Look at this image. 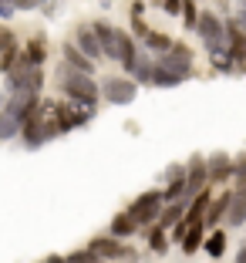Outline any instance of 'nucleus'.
<instances>
[{"mask_svg": "<svg viewBox=\"0 0 246 263\" xmlns=\"http://www.w3.org/2000/svg\"><path fill=\"white\" fill-rule=\"evenodd\" d=\"M58 88L64 91V101H74L81 108H98V101H101L98 81H94L91 74H81L78 68H71V64H64V61H61V68H58Z\"/></svg>", "mask_w": 246, "mask_h": 263, "instance_id": "f257e3e1", "label": "nucleus"}, {"mask_svg": "<svg viewBox=\"0 0 246 263\" xmlns=\"http://www.w3.org/2000/svg\"><path fill=\"white\" fill-rule=\"evenodd\" d=\"M88 250H91L101 263H139V250L131 247L128 240H115V236H108V233L88 240Z\"/></svg>", "mask_w": 246, "mask_h": 263, "instance_id": "f03ea898", "label": "nucleus"}, {"mask_svg": "<svg viewBox=\"0 0 246 263\" xmlns=\"http://www.w3.org/2000/svg\"><path fill=\"white\" fill-rule=\"evenodd\" d=\"M162 209H165V199H162V189H145V193H139L135 199H131L128 206V216L139 223V230H148V226L159 223Z\"/></svg>", "mask_w": 246, "mask_h": 263, "instance_id": "7ed1b4c3", "label": "nucleus"}, {"mask_svg": "<svg viewBox=\"0 0 246 263\" xmlns=\"http://www.w3.org/2000/svg\"><path fill=\"white\" fill-rule=\"evenodd\" d=\"M196 34H199L202 47L209 51V58H213V54H226V21H223V17H216L213 10H202Z\"/></svg>", "mask_w": 246, "mask_h": 263, "instance_id": "20e7f679", "label": "nucleus"}, {"mask_svg": "<svg viewBox=\"0 0 246 263\" xmlns=\"http://www.w3.org/2000/svg\"><path fill=\"white\" fill-rule=\"evenodd\" d=\"M101 98H105V105H118L122 108V105H131L139 98V85L125 74H111L101 81Z\"/></svg>", "mask_w": 246, "mask_h": 263, "instance_id": "39448f33", "label": "nucleus"}, {"mask_svg": "<svg viewBox=\"0 0 246 263\" xmlns=\"http://www.w3.org/2000/svg\"><path fill=\"white\" fill-rule=\"evenodd\" d=\"M155 64H162V68H169L172 74H179V78H193V51L182 44V41H176V44L165 51V54H159L155 58Z\"/></svg>", "mask_w": 246, "mask_h": 263, "instance_id": "423d86ee", "label": "nucleus"}, {"mask_svg": "<svg viewBox=\"0 0 246 263\" xmlns=\"http://www.w3.org/2000/svg\"><path fill=\"white\" fill-rule=\"evenodd\" d=\"M209 189V172H206V159L202 155H193L185 162V202H193L199 193Z\"/></svg>", "mask_w": 246, "mask_h": 263, "instance_id": "0eeeda50", "label": "nucleus"}, {"mask_svg": "<svg viewBox=\"0 0 246 263\" xmlns=\"http://www.w3.org/2000/svg\"><path fill=\"white\" fill-rule=\"evenodd\" d=\"M41 95H31V91H17V95H10L7 98V115H14L17 122H27V118H34L37 115V108H41Z\"/></svg>", "mask_w": 246, "mask_h": 263, "instance_id": "6e6552de", "label": "nucleus"}, {"mask_svg": "<svg viewBox=\"0 0 246 263\" xmlns=\"http://www.w3.org/2000/svg\"><path fill=\"white\" fill-rule=\"evenodd\" d=\"M206 172H209V186H226V182H233V155L213 152L206 159Z\"/></svg>", "mask_w": 246, "mask_h": 263, "instance_id": "1a4fd4ad", "label": "nucleus"}, {"mask_svg": "<svg viewBox=\"0 0 246 263\" xmlns=\"http://www.w3.org/2000/svg\"><path fill=\"white\" fill-rule=\"evenodd\" d=\"M78 44V51L85 58H91L94 64L105 58V51H101V41H98V34H94V27L91 24H81V27H74V37H71Z\"/></svg>", "mask_w": 246, "mask_h": 263, "instance_id": "9d476101", "label": "nucleus"}, {"mask_svg": "<svg viewBox=\"0 0 246 263\" xmlns=\"http://www.w3.org/2000/svg\"><path fill=\"white\" fill-rule=\"evenodd\" d=\"M230 202H233V189H223V193L216 196L206 209V230H219V223H226V213H230Z\"/></svg>", "mask_w": 246, "mask_h": 263, "instance_id": "9b49d317", "label": "nucleus"}, {"mask_svg": "<svg viewBox=\"0 0 246 263\" xmlns=\"http://www.w3.org/2000/svg\"><path fill=\"white\" fill-rule=\"evenodd\" d=\"M91 27H94V34H98V41H101L105 58H108V61H118V37H115L118 27H111V24H105V21H94Z\"/></svg>", "mask_w": 246, "mask_h": 263, "instance_id": "f8f14e48", "label": "nucleus"}, {"mask_svg": "<svg viewBox=\"0 0 246 263\" xmlns=\"http://www.w3.org/2000/svg\"><path fill=\"white\" fill-rule=\"evenodd\" d=\"M21 54H24V61H27V64L44 68V61H47V37H44V34H34V37L21 47Z\"/></svg>", "mask_w": 246, "mask_h": 263, "instance_id": "ddd939ff", "label": "nucleus"}, {"mask_svg": "<svg viewBox=\"0 0 246 263\" xmlns=\"http://www.w3.org/2000/svg\"><path fill=\"white\" fill-rule=\"evenodd\" d=\"M61 58H64V64L78 68L81 74H94V61H91V58H85L81 51H78L74 41H64V44H61Z\"/></svg>", "mask_w": 246, "mask_h": 263, "instance_id": "4468645a", "label": "nucleus"}, {"mask_svg": "<svg viewBox=\"0 0 246 263\" xmlns=\"http://www.w3.org/2000/svg\"><path fill=\"white\" fill-rule=\"evenodd\" d=\"M135 233H139V223L128 216V209L115 213L111 223H108V236H115V240H128V236H135Z\"/></svg>", "mask_w": 246, "mask_h": 263, "instance_id": "2eb2a0df", "label": "nucleus"}, {"mask_svg": "<svg viewBox=\"0 0 246 263\" xmlns=\"http://www.w3.org/2000/svg\"><path fill=\"white\" fill-rule=\"evenodd\" d=\"M185 226H189V223H185ZM206 223H193V226H189V230H185V240L182 243H179V247H182V253L185 256H193V253H199V250H202V243H206Z\"/></svg>", "mask_w": 246, "mask_h": 263, "instance_id": "dca6fc26", "label": "nucleus"}, {"mask_svg": "<svg viewBox=\"0 0 246 263\" xmlns=\"http://www.w3.org/2000/svg\"><path fill=\"white\" fill-rule=\"evenodd\" d=\"M226 226H233V230L246 226V193H243V189H233V202H230V213H226Z\"/></svg>", "mask_w": 246, "mask_h": 263, "instance_id": "f3484780", "label": "nucleus"}, {"mask_svg": "<svg viewBox=\"0 0 246 263\" xmlns=\"http://www.w3.org/2000/svg\"><path fill=\"white\" fill-rule=\"evenodd\" d=\"M152 74H155V58L142 47L139 61H135V68H131V81H135V85H152Z\"/></svg>", "mask_w": 246, "mask_h": 263, "instance_id": "a211bd4d", "label": "nucleus"}, {"mask_svg": "<svg viewBox=\"0 0 246 263\" xmlns=\"http://www.w3.org/2000/svg\"><path fill=\"white\" fill-rule=\"evenodd\" d=\"M185 209H189V202L179 199V202H165V209H162V216H159V226L162 230H172V226H179L185 219Z\"/></svg>", "mask_w": 246, "mask_h": 263, "instance_id": "6ab92c4d", "label": "nucleus"}, {"mask_svg": "<svg viewBox=\"0 0 246 263\" xmlns=\"http://www.w3.org/2000/svg\"><path fill=\"white\" fill-rule=\"evenodd\" d=\"M209 202H213V193H209V189L196 196V199L189 202V209H185V223H189V226H193V223H202V219H206Z\"/></svg>", "mask_w": 246, "mask_h": 263, "instance_id": "aec40b11", "label": "nucleus"}, {"mask_svg": "<svg viewBox=\"0 0 246 263\" xmlns=\"http://www.w3.org/2000/svg\"><path fill=\"white\" fill-rule=\"evenodd\" d=\"M172 44H176V41H172L169 34H162V31H148V34H145V41H142V47H145V51H148L152 58L165 54V51H169Z\"/></svg>", "mask_w": 246, "mask_h": 263, "instance_id": "412c9836", "label": "nucleus"}, {"mask_svg": "<svg viewBox=\"0 0 246 263\" xmlns=\"http://www.w3.org/2000/svg\"><path fill=\"white\" fill-rule=\"evenodd\" d=\"M145 240H148V250H152V253H165V250H169V230H162V226L159 223H155V226H148V230H145Z\"/></svg>", "mask_w": 246, "mask_h": 263, "instance_id": "4be33fe9", "label": "nucleus"}, {"mask_svg": "<svg viewBox=\"0 0 246 263\" xmlns=\"http://www.w3.org/2000/svg\"><path fill=\"white\" fill-rule=\"evenodd\" d=\"M202 250H206L213 260H219V256L226 253V233H223V230H213V233L206 236V243H202Z\"/></svg>", "mask_w": 246, "mask_h": 263, "instance_id": "5701e85b", "label": "nucleus"}, {"mask_svg": "<svg viewBox=\"0 0 246 263\" xmlns=\"http://www.w3.org/2000/svg\"><path fill=\"white\" fill-rule=\"evenodd\" d=\"M21 128L24 125L17 122L14 115H7V111H0V142H10V139H21Z\"/></svg>", "mask_w": 246, "mask_h": 263, "instance_id": "b1692460", "label": "nucleus"}, {"mask_svg": "<svg viewBox=\"0 0 246 263\" xmlns=\"http://www.w3.org/2000/svg\"><path fill=\"white\" fill-rule=\"evenodd\" d=\"M185 78H179V74H172L169 68H162V64H155V74H152V85L155 88H179Z\"/></svg>", "mask_w": 246, "mask_h": 263, "instance_id": "393cba45", "label": "nucleus"}, {"mask_svg": "<svg viewBox=\"0 0 246 263\" xmlns=\"http://www.w3.org/2000/svg\"><path fill=\"white\" fill-rule=\"evenodd\" d=\"M199 14H202V10L196 7V0H182V14H179V17H182L185 31H196V27H199Z\"/></svg>", "mask_w": 246, "mask_h": 263, "instance_id": "a878e982", "label": "nucleus"}, {"mask_svg": "<svg viewBox=\"0 0 246 263\" xmlns=\"http://www.w3.org/2000/svg\"><path fill=\"white\" fill-rule=\"evenodd\" d=\"M162 199H165V202H179V199H185V179H176V182H169V186L162 189Z\"/></svg>", "mask_w": 246, "mask_h": 263, "instance_id": "bb28decb", "label": "nucleus"}, {"mask_svg": "<svg viewBox=\"0 0 246 263\" xmlns=\"http://www.w3.org/2000/svg\"><path fill=\"white\" fill-rule=\"evenodd\" d=\"M21 58V47H7V51H0V74H10V68L17 64Z\"/></svg>", "mask_w": 246, "mask_h": 263, "instance_id": "cd10ccee", "label": "nucleus"}, {"mask_svg": "<svg viewBox=\"0 0 246 263\" xmlns=\"http://www.w3.org/2000/svg\"><path fill=\"white\" fill-rule=\"evenodd\" d=\"M64 256H68V263H101V260H98V256H94L88 247H81V250H71V253H64Z\"/></svg>", "mask_w": 246, "mask_h": 263, "instance_id": "c85d7f7f", "label": "nucleus"}, {"mask_svg": "<svg viewBox=\"0 0 246 263\" xmlns=\"http://www.w3.org/2000/svg\"><path fill=\"white\" fill-rule=\"evenodd\" d=\"M233 182L243 186L246 182V152L243 155H233Z\"/></svg>", "mask_w": 246, "mask_h": 263, "instance_id": "c756f323", "label": "nucleus"}, {"mask_svg": "<svg viewBox=\"0 0 246 263\" xmlns=\"http://www.w3.org/2000/svg\"><path fill=\"white\" fill-rule=\"evenodd\" d=\"M209 61H213V68L219 71V74H233V71H236V64H233L230 54H213Z\"/></svg>", "mask_w": 246, "mask_h": 263, "instance_id": "7c9ffc66", "label": "nucleus"}, {"mask_svg": "<svg viewBox=\"0 0 246 263\" xmlns=\"http://www.w3.org/2000/svg\"><path fill=\"white\" fill-rule=\"evenodd\" d=\"M148 31H152V27H148L142 17H131V37H135V41H145Z\"/></svg>", "mask_w": 246, "mask_h": 263, "instance_id": "2f4dec72", "label": "nucleus"}, {"mask_svg": "<svg viewBox=\"0 0 246 263\" xmlns=\"http://www.w3.org/2000/svg\"><path fill=\"white\" fill-rule=\"evenodd\" d=\"M176 179H185V162L165 165V182H176Z\"/></svg>", "mask_w": 246, "mask_h": 263, "instance_id": "473e14b6", "label": "nucleus"}, {"mask_svg": "<svg viewBox=\"0 0 246 263\" xmlns=\"http://www.w3.org/2000/svg\"><path fill=\"white\" fill-rule=\"evenodd\" d=\"M44 0H14V10H41Z\"/></svg>", "mask_w": 246, "mask_h": 263, "instance_id": "72a5a7b5", "label": "nucleus"}, {"mask_svg": "<svg viewBox=\"0 0 246 263\" xmlns=\"http://www.w3.org/2000/svg\"><path fill=\"white\" fill-rule=\"evenodd\" d=\"M162 10L172 14V17H179V14H182V0H162Z\"/></svg>", "mask_w": 246, "mask_h": 263, "instance_id": "f704fd0d", "label": "nucleus"}, {"mask_svg": "<svg viewBox=\"0 0 246 263\" xmlns=\"http://www.w3.org/2000/svg\"><path fill=\"white\" fill-rule=\"evenodd\" d=\"M17 10H14V0H0V21H10Z\"/></svg>", "mask_w": 246, "mask_h": 263, "instance_id": "c9c22d12", "label": "nucleus"}, {"mask_svg": "<svg viewBox=\"0 0 246 263\" xmlns=\"http://www.w3.org/2000/svg\"><path fill=\"white\" fill-rule=\"evenodd\" d=\"M142 10H145V4H142V0H131V4H128V14L131 17H142Z\"/></svg>", "mask_w": 246, "mask_h": 263, "instance_id": "e433bc0d", "label": "nucleus"}, {"mask_svg": "<svg viewBox=\"0 0 246 263\" xmlns=\"http://www.w3.org/2000/svg\"><path fill=\"white\" fill-rule=\"evenodd\" d=\"M233 21H236V27L246 34V10H236V17H233Z\"/></svg>", "mask_w": 246, "mask_h": 263, "instance_id": "4c0bfd02", "label": "nucleus"}, {"mask_svg": "<svg viewBox=\"0 0 246 263\" xmlns=\"http://www.w3.org/2000/svg\"><path fill=\"white\" fill-rule=\"evenodd\" d=\"M44 263H68V256H61V253H51V256H44Z\"/></svg>", "mask_w": 246, "mask_h": 263, "instance_id": "58836bf2", "label": "nucleus"}, {"mask_svg": "<svg viewBox=\"0 0 246 263\" xmlns=\"http://www.w3.org/2000/svg\"><path fill=\"white\" fill-rule=\"evenodd\" d=\"M7 98H10L7 91H0V111H7Z\"/></svg>", "mask_w": 246, "mask_h": 263, "instance_id": "ea45409f", "label": "nucleus"}, {"mask_svg": "<svg viewBox=\"0 0 246 263\" xmlns=\"http://www.w3.org/2000/svg\"><path fill=\"white\" fill-rule=\"evenodd\" d=\"M236 263H246V247H243V250L236 253Z\"/></svg>", "mask_w": 246, "mask_h": 263, "instance_id": "a19ab883", "label": "nucleus"}, {"mask_svg": "<svg viewBox=\"0 0 246 263\" xmlns=\"http://www.w3.org/2000/svg\"><path fill=\"white\" fill-rule=\"evenodd\" d=\"M233 4H239V7H246V0H233Z\"/></svg>", "mask_w": 246, "mask_h": 263, "instance_id": "79ce46f5", "label": "nucleus"}, {"mask_svg": "<svg viewBox=\"0 0 246 263\" xmlns=\"http://www.w3.org/2000/svg\"><path fill=\"white\" fill-rule=\"evenodd\" d=\"M4 31H7V27H0V41H4Z\"/></svg>", "mask_w": 246, "mask_h": 263, "instance_id": "37998d69", "label": "nucleus"}, {"mask_svg": "<svg viewBox=\"0 0 246 263\" xmlns=\"http://www.w3.org/2000/svg\"><path fill=\"white\" fill-rule=\"evenodd\" d=\"M236 189H243V193H246V182H243V186H236Z\"/></svg>", "mask_w": 246, "mask_h": 263, "instance_id": "c03bdc74", "label": "nucleus"}, {"mask_svg": "<svg viewBox=\"0 0 246 263\" xmlns=\"http://www.w3.org/2000/svg\"><path fill=\"white\" fill-rule=\"evenodd\" d=\"M239 10H246V7H239Z\"/></svg>", "mask_w": 246, "mask_h": 263, "instance_id": "a18cd8bd", "label": "nucleus"}]
</instances>
